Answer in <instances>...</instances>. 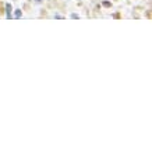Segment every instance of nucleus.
Here are the masks:
<instances>
[{
    "label": "nucleus",
    "instance_id": "f257e3e1",
    "mask_svg": "<svg viewBox=\"0 0 152 152\" xmlns=\"http://www.w3.org/2000/svg\"><path fill=\"white\" fill-rule=\"evenodd\" d=\"M11 4H9V3H7V4H6V17H7V18H10V17H11Z\"/></svg>",
    "mask_w": 152,
    "mask_h": 152
},
{
    "label": "nucleus",
    "instance_id": "f03ea898",
    "mask_svg": "<svg viewBox=\"0 0 152 152\" xmlns=\"http://www.w3.org/2000/svg\"><path fill=\"white\" fill-rule=\"evenodd\" d=\"M20 17H21V11L17 10V11H15V18H20Z\"/></svg>",
    "mask_w": 152,
    "mask_h": 152
},
{
    "label": "nucleus",
    "instance_id": "7ed1b4c3",
    "mask_svg": "<svg viewBox=\"0 0 152 152\" xmlns=\"http://www.w3.org/2000/svg\"><path fill=\"white\" fill-rule=\"evenodd\" d=\"M35 1H38V3H41V1H42V0H35Z\"/></svg>",
    "mask_w": 152,
    "mask_h": 152
}]
</instances>
